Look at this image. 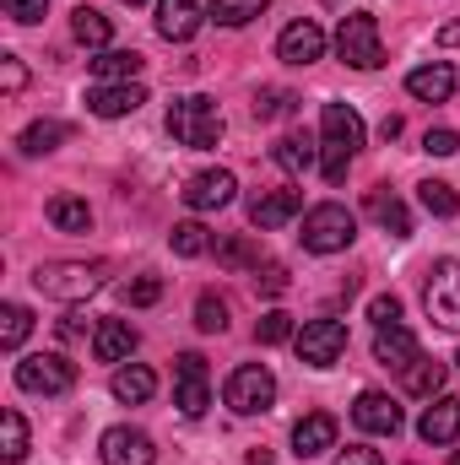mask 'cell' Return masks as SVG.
<instances>
[{
  "label": "cell",
  "instance_id": "38",
  "mask_svg": "<svg viewBox=\"0 0 460 465\" xmlns=\"http://www.w3.org/2000/svg\"><path fill=\"white\" fill-rule=\"evenodd\" d=\"M293 104H298V98H293L287 87H260V93H255V114H260V119L293 114Z\"/></svg>",
  "mask_w": 460,
  "mask_h": 465
},
{
  "label": "cell",
  "instance_id": "26",
  "mask_svg": "<svg viewBox=\"0 0 460 465\" xmlns=\"http://www.w3.org/2000/svg\"><path fill=\"white\" fill-rule=\"evenodd\" d=\"M49 223L60 232H87L93 228V206H87L82 195H55V201H49Z\"/></svg>",
  "mask_w": 460,
  "mask_h": 465
},
{
  "label": "cell",
  "instance_id": "37",
  "mask_svg": "<svg viewBox=\"0 0 460 465\" xmlns=\"http://www.w3.org/2000/svg\"><path fill=\"white\" fill-rule=\"evenodd\" d=\"M168 243H174V254H185V260H201V254L212 249V238H206V228H201V223H179Z\"/></svg>",
  "mask_w": 460,
  "mask_h": 465
},
{
  "label": "cell",
  "instance_id": "7",
  "mask_svg": "<svg viewBox=\"0 0 460 465\" xmlns=\"http://www.w3.org/2000/svg\"><path fill=\"white\" fill-rule=\"evenodd\" d=\"M16 384L27 395H65L76 384V362L60 357V351H33V357L16 362Z\"/></svg>",
  "mask_w": 460,
  "mask_h": 465
},
{
  "label": "cell",
  "instance_id": "6",
  "mask_svg": "<svg viewBox=\"0 0 460 465\" xmlns=\"http://www.w3.org/2000/svg\"><path fill=\"white\" fill-rule=\"evenodd\" d=\"M223 401H228L238 417H260V411H271V406H276V379H271V368H260V362L233 368L228 384H223Z\"/></svg>",
  "mask_w": 460,
  "mask_h": 465
},
{
  "label": "cell",
  "instance_id": "47",
  "mask_svg": "<svg viewBox=\"0 0 460 465\" xmlns=\"http://www.w3.org/2000/svg\"><path fill=\"white\" fill-rule=\"evenodd\" d=\"M379 135H385V141H395V135H401V114L385 119V124H379Z\"/></svg>",
  "mask_w": 460,
  "mask_h": 465
},
{
  "label": "cell",
  "instance_id": "23",
  "mask_svg": "<svg viewBox=\"0 0 460 465\" xmlns=\"http://www.w3.org/2000/svg\"><path fill=\"white\" fill-rule=\"evenodd\" d=\"M71 33H76V44H87V49H109L115 22H109L98 5H76V11H71Z\"/></svg>",
  "mask_w": 460,
  "mask_h": 465
},
{
  "label": "cell",
  "instance_id": "9",
  "mask_svg": "<svg viewBox=\"0 0 460 465\" xmlns=\"http://www.w3.org/2000/svg\"><path fill=\"white\" fill-rule=\"evenodd\" d=\"M293 347H298V357L309 368H336L346 357V325L342 320H304V331L293 336Z\"/></svg>",
  "mask_w": 460,
  "mask_h": 465
},
{
  "label": "cell",
  "instance_id": "50",
  "mask_svg": "<svg viewBox=\"0 0 460 465\" xmlns=\"http://www.w3.org/2000/svg\"><path fill=\"white\" fill-rule=\"evenodd\" d=\"M450 465H460V455H455V460H450Z\"/></svg>",
  "mask_w": 460,
  "mask_h": 465
},
{
  "label": "cell",
  "instance_id": "32",
  "mask_svg": "<svg viewBox=\"0 0 460 465\" xmlns=\"http://www.w3.org/2000/svg\"><path fill=\"white\" fill-rule=\"evenodd\" d=\"M60 141H65V124H55V119H38V124L22 130V152H27V157H44V152H55Z\"/></svg>",
  "mask_w": 460,
  "mask_h": 465
},
{
  "label": "cell",
  "instance_id": "43",
  "mask_svg": "<svg viewBox=\"0 0 460 465\" xmlns=\"http://www.w3.org/2000/svg\"><path fill=\"white\" fill-rule=\"evenodd\" d=\"M217 260H223V265H233V271H244V265H260V260H255V249H249L244 238H223V243H217Z\"/></svg>",
  "mask_w": 460,
  "mask_h": 465
},
{
  "label": "cell",
  "instance_id": "22",
  "mask_svg": "<svg viewBox=\"0 0 460 465\" xmlns=\"http://www.w3.org/2000/svg\"><path fill=\"white\" fill-rule=\"evenodd\" d=\"M374 357L385 362V368H412V357H417V336L406 331V325H385L379 336H374Z\"/></svg>",
  "mask_w": 460,
  "mask_h": 465
},
{
  "label": "cell",
  "instance_id": "35",
  "mask_svg": "<svg viewBox=\"0 0 460 465\" xmlns=\"http://www.w3.org/2000/svg\"><path fill=\"white\" fill-rule=\"evenodd\" d=\"M0 455L5 460L27 455V422H22V411H0Z\"/></svg>",
  "mask_w": 460,
  "mask_h": 465
},
{
  "label": "cell",
  "instance_id": "29",
  "mask_svg": "<svg viewBox=\"0 0 460 465\" xmlns=\"http://www.w3.org/2000/svg\"><path fill=\"white\" fill-rule=\"evenodd\" d=\"M406 390L412 395H423V401H434L439 390H445V362H434V357H412V368H406Z\"/></svg>",
  "mask_w": 460,
  "mask_h": 465
},
{
  "label": "cell",
  "instance_id": "30",
  "mask_svg": "<svg viewBox=\"0 0 460 465\" xmlns=\"http://www.w3.org/2000/svg\"><path fill=\"white\" fill-rule=\"evenodd\" d=\"M417 201H423V212H434V217H455L460 212L455 184H445V179H423V184H417Z\"/></svg>",
  "mask_w": 460,
  "mask_h": 465
},
{
  "label": "cell",
  "instance_id": "39",
  "mask_svg": "<svg viewBox=\"0 0 460 465\" xmlns=\"http://www.w3.org/2000/svg\"><path fill=\"white\" fill-rule=\"evenodd\" d=\"M157 298H163V276H135V282L125 287V303H130V309H152Z\"/></svg>",
  "mask_w": 460,
  "mask_h": 465
},
{
  "label": "cell",
  "instance_id": "3",
  "mask_svg": "<svg viewBox=\"0 0 460 465\" xmlns=\"http://www.w3.org/2000/svg\"><path fill=\"white\" fill-rule=\"evenodd\" d=\"M33 287L44 298H60V303H82L104 287V265L98 260H55V265L33 271Z\"/></svg>",
  "mask_w": 460,
  "mask_h": 465
},
{
  "label": "cell",
  "instance_id": "4",
  "mask_svg": "<svg viewBox=\"0 0 460 465\" xmlns=\"http://www.w3.org/2000/svg\"><path fill=\"white\" fill-rule=\"evenodd\" d=\"M304 249L309 254H342L346 243L357 238V217L346 212L342 201H325V206H315L309 217H304Z\"/></svg>",
  "mask_w": 460,
  "mask_h": 465
},
{
  "label": "cell",
  "instance_id": "46",
  "mask_svg": "<svg viewBox=\"0 0 460 465\" xmlns=\"http://www.w3.org/2000/svg\"><path fill=\"white\" fill-rule=\"evenodd\" d=\"M331 465H385V455H379V450H368V444H346Z\"/></svg>",
  "mask_w": 460,
  "mask_h": 465
},
{
  "label": "cell",
  "instance_id": "31",
  "mask_svg": "<svg viewBox=\"0 0 460 465\" xmlns=\"http://www.w3.org/2000/svg\"><path fill=\"white\" fill-rule=\"evenodd\" d=\"M265 5H271V0H212V11H206V16H212V22H223V27H249Z\"/></svg>",
  "mask_w": 460,
  "mask_h": 465
},
{
  "label": "cell",
  "instance_id": "45",
  "mask_svg": "<svg viewBox=\"0 0 460 465\" xmlns=\"http://www.w3.org/2000/svg\"><path fill=\"white\" fill-rule=\"evenodd\" d=\"M423 152H428V157H455L460 135L455 130H428V135H423Z\"/></svg>",
  "mask_w": 460,
  "mask_h": 465
},
{
  "label": "cell",
  "instance_id": "48",
  "mask_svg": "<svg viewBox=\"0 0 460 465\" xmlns=\"http://www.w3.org/2000/svg\"><path fill=\"white\" fill-rule=\"evenodd\" d=\"M439 44H460V22H445L439 27Z\"/></svg>",
  "mask_w": 460,
  "mask_h": 465
},
{
  "label": "cell",
  "instance_id": "19",
  "mask_svg": "<svg viewBox=\"0 0 460 465\" xmlns=\"http://www.w3.org/2000/svg\"><path fill=\"white\" fill-rule=\"evenodd\" d=\"M325 450H336V417H331V411H309V417L293 428V455H298V460H315V455H325Z\"/></svg>",
  "mask_w": 460,
  "mask_h": 465
},
{
  "label": "cell",
  "instance_id": "1",
  "mask_svg": "<svg viewBox=\"0 0 460 465\" xmlns=\"http://www.w3.org/2000/svg\"><path fill=\"white\" fill-rule=\"evenodd\" d=\"M357 146H363L357 109L352 104H325V114H320V173H325V184H342Z\"/></svg>",
  "mask_w": 460,
  "mask_h": 465
},
{
  "label": "cell",
  "instance_id": "14",
  "mask_svg": "<svg viewBox=\"0 0 460 465\" xmlns=\"http://www.w3.org/2000/svg\"><path fill=\"white\" fill-rule=\"evenodd\" d=\"M141 104H146V87L141 82H98L87 93V109L98 119H125V114H135Z\"/></svg>",
  "mask_w": 460,
  "mask_h": 465
},
{
  "label": "cell",
  "instance_id": "28",
  "mask_svg": "<svg viewBox=\"0 0 460 465\" xmlns=\"http://www.w3.org/2000/svg\"><path fill=\"white\" fill-rule=\"evenodd\" d=\"M368 212L379 217V228L390 232V238H406V232H412V212H406L395 195H385V190H374V195H368Z\"/></svg>",
  "mask_w": 460,
  "mask_h": 465
},
{
  "label": "cell",
  "instance_id": "34",
  "mask_svg": "<svg viewBox=\"0 0 460 465\" xmlns=\"http://www.w3.org/2000/svg\"><path fill=\"white\" fill-rule=\"evenodd\" d=\"M27 331H33V314H27L22 303H5V309H0V347L16 351L27 341Z\"/></svg>",
  "mask_w": 460,
  "mask_h": 465
},
{
  "label": "cell",
  "instance_id": "5",
  "mask_svg": "<svg viewBox=\"0 0 460 465\" xmlns=\"http://www.w3.org/2000/svg\"><path fill=\"white\" fill-rule=\"evenodd\" d=\"M336 54H342L352 71H379V65H385V44H379L374 11H352V16H342V27H336Z\"/></svg>",
  "mask_w": 460,
  "mask_h": 465
},
{
  "label": "cell",
  "instance_id": "49",
  "mask_svg": "<svg viewBox=\"0 0 460 465\" xmlns=\"http://www.w3.org/2000/svg\"><path fill=\"white\" fill-rule=\"evenodd\" d=\"M125 5H146V0H125Z\"/></svg>",
  "mask_w": 460,
  "mask_h": 465
},
{
  "label": "cell",
  "instance_id": "17",
  "mask_svg": "<svg viewBox=\"0 0 460 465\" xmlns=\"http://www.w3.org/2000/svg\"><path fill=\"white\" fill-rule=\"evenodd\" d=\"M406 93H412L417 104H450V98H455V65H450V60L417 65V71L406 76Z\"/></svg>",
  "mask_w": 460,
  "mask_h": 465
},
{
  "label": "cell",
  "instance_id": "13",
  "mask_svg": "<svg viewBox=\"0 0 460 465\" xmlns=\"http://www.w3.org/2000/svg\"><path fill=\"white\" fill-rule=\"evenodd\" d=\"M233 190H238V179H233L228 168H206V173H195L185 184V206L190 212H223L233 201Z\"/></svg>",
  "mask_w": 460,
  "mask_h": 465
},
{
  "label": "cell",
  "instance_id": "12",
  "mask_svg": "<svg viewBox=\"0 0 460 465\" xmlns=\"http://www.w3.org/2000/svg\"><path fill=\"white\" fill-rule=\"evenodd\" d=\"M104 465H152L157 460V444L141 433V428H109L104 444H98Z\"/></svg>",
  "mask_w": 460,
  "mask_h": 465
},
{
  "label": "cell",
  "instance_id": "16",
  "mask_svg": "<svg viewBox=\"0 0 460 465\" xmlns=\"http://www.w3.org/2000/svg\"><path fill=\"white\" fill-rule=\"evenodd\" d=\"M417 439H423V444H434V450L455 444V439H460V401H455V395H434V406H428V411H423V422H417Z\"/></svg>",
  "mask_w": 460,
  "mask_h": 465
},
{
  "label": "cell",
  "instance_id": "42",
  "mask_svg": "<svg viewBox=\"0 0 460 465\" xmlns=\"http://www.w3.org/2000/svg\"><path fill=\"white\" fill-rule=\"evenodd\" d=\"M0 5H5V16L22 22V27H33V22L49 16V0H0Z\"/></svg>",
  "mask_w": 460,
  "mask_h": 465
},
{
  "label": "cell",
  "instance_id": "21",
  "mask_svg": "<svg viewBox=\"0 0 460 465\" xmlns=\"http://www.w3.org/2000/svg\"><path fill=\"white\" fill-rule=\"evenodd\" d=\"M195 27H201V0H157V33L168 44L195 38Z\"/></svg>",
  "mask_w": 460,
  "mask_h": 465
},
{
  "label": "cell",
  "instance_id": "24",
  "mask_svg": "<svg viewBox=\"0 0 460 465\" xmlns=\"http://www.w3.org/2000/svg\"><path fill=\"white\" fill-rule=\"evenodd\" d=\"M152 390H157V373H152L146 362H130V368H119L115 373V401H125V406L152 401Z\"/></svg>",
  "mask_w": 460,
  "mask_h": 465
},
{
  "label": "cell",
  "instance_id": "33",
  "mask_svg": "<svg viewBox=\"0 0 460 465\" xmlns=\"http://www.w3.org/2000/svg\"><path fill=\"white\" fill-rule=\"evenodd\" d=\"M298 331H293V314L287 309H265L260 314V325H255V341L260 347H282V341H293Z\"/></svg>",
  "mask_w": 460,
  "mask_h": 465
},
{
  "label": "cell",
  "instance_id": "2",
  "mask_svg": "<svg viewBox=\"0 0 460 465\" xmlns=\"http://www.w3.org/2000/svg\"><path fill=\"white\" fill-rule=\"evenodd\" d=\"M223 109L212 104V98H201V93H190V98H174L168 104V135L179 141V146H190V152H212L217 141H223Z\"/></svg>",
  "mask_w": 460,
  "mask_h": 465
},
{
  "label": "cell",
  "instance_id": "10",
  "mask_svg": "<svg viewBox=\"0 0 460 465\" xmlns=\"http://www.w3.org/2000/svg\"><path fill=\"white\" fill-rule=\"evenodd\" d=\"M174 379H179V390H174V406H179L185 417H201V411L212 406V384H206V357H201V351H185V357L174 362Z\"/></svg>",
  "mask_w": 460,
  "mask_h": 465
},
{
  "label": "cell",
  "instance_id": "41",
  "mask_svg": "<svg viewBox=\"0 0 460 465\" xmlns=\"http://www.w3.org/2000/svg\"><path fill=\"white\" fill-rule=\"evenodd\" d=\"M368 320L385 331V325H401V298L395 292H379V298H368Z\"/></svg>",
  "mask_w": 460,
  "mask_h": 465
},
{
  "label": "cell",
  "instance_id": "8",
  "mask_svg": "<svg viewBox=\"0 0 460 465\" xmlns=\"http://www.w3.org/2000/svg\"><path fill=\"white\" fill-rule=\"evenodd\" d=\"M423 303H428V320H434L439 331H460V260H439V265L428 271Z\"/></svg>",
  "mask_w": 460,
  "mask_h": 465
},
{
  "label": "cell",
  "instance_id": "15",
  "mask_svg": "<svg viewBox=\"0 0 460 465\" xmlns=\"http://www.w3.org/2000/svg\"><path fill=\"white\" fill-rule=\"evenodd\" d=\"M325 54V33H320V22H293V27H282V38H276V60H287V65H315Z\"/></svg>",
  "mask_w": 460,
  "mask_h": 465
},
{
  "label": "cell",
  "instance_id": "44",
  "mask_svg": "<svg viewBox=\"0 0 460 465\" xmlns=\"http://www.w3.org/2000/svg\"><path fill=\"white\" fill-rule=\"evenodd\" d=\"M0 87H5V98H16V93L27 87V71H22L16 54H0Z\"/></svg>",
  "mask_w": 460,
  "mask_h": 465
},
{
  "label": "cell",
  "instance_id": "20",
  "mask_svg": "<svg viewBox=\"0 0 460 465\" xmlns=\"http://www.w3.org/2000/svg\"><path fill=\"white\" fill-rule=\"evenodd\" d=\"M135 347H141V336H135L130 320H98V331H93V357L98 362H125Z\"/></svg>",
  "mask_w": 460,
  "mask_h": 465
},
{
  "label": "cell",
  "instance_id": "25",
  "mask_svg": "<svg viewBox=\"0 0 460 465\" xmlns=\"http://www.w3.org/2000/svg\"><path fill=\"white\" fill-rule=\"evenodd\" d=\"M141 65H146V60H141L135 49H104V54L93 60V76H98V82H135Z\"/></svg>",
  "mask_w": 460,
  "mask_h": 465
},
{
  "label": "cell",
  "instance_id": "36",
  "mask_svg": "<svg viewBox=\"0 0 460 465\" xmlns=\"http://www.w3.org/2000/svg\"><path fill=\"white\" fill-rule=\"evenodd\" d=\"M195 325H201L206 336H223V331H228V303H223L217 292H201V303H195Z\"/></svg>",
  "mask_w": 460,
  "mask_h": 465
},
{
  "label": "cell",
  "instance_id": "40",
  "mask_svg": "<svg viewBox=\"0 0 460 465\" xmlns=\"http://www.w3.org/2000/svg\"><path fill=\"white\" fill-rule=\"evenodd\" d=\"M287 282H293V276H287V265H276V260L255 265V287H260V292H271V298H276V292H287Z\"/></svg>",
  "mask_w": 460,
  "mask_h": 465
},
{
  "label": "cell",
  "instance_id": "11",
  "mask_svg": "<svg viewBox=\"0 0 460 465\" xmlns=\"http://www.w3.org/2000/svg\"><path fill=\"white\" fill-rule=\"evenodd\" d=\"M352 422L363 428V433H379V439H395L401 433V406L385 395V390H363L357 401H352Z\"/></svg>",
  "mask_w": 460,
  "mask_h": 465
},
{
  "label": "cell",
  "instance_id": "18",
  "mask_svg": "<svg viewBox=\"0 0 460 465\" xmlns=\"http://www.w3.org/2000/svg\"><path fill=\"white\" fill-rule=\"evenodd\" d=\"M298 212H304V195H298V190H265V195H255V201H249V223H255L260 232L293 223Z\"/></svg>",
  "mask_w": 460,
  "mask_h": 465
},
{
  "label": "cell",
  "instance_id": "27",
  "mask_svg": "<svg viewBox=\"0 0 460 465\" xmlns=\"http://www.w3.org/2000/svg\"><path fill=\"white\" fill-rule=\"evenodd\" d=\"M271 157H276L287 173H309V168L320 163V152H315V141H309V135H282V141L271 146Z\"/></svg>",
  "mask_w": 460,
  "mask_h": 465
}]
</instances>
